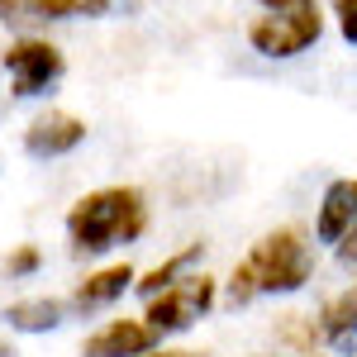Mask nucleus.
<instances>
[{
  "label": "nucleus",
  "instance_id": "f257e3e1",
  "mask_svg": "<svg viewBox=\"0 0 357 357\" xmlns=\"http://www.w3.org/2000/svg\"><path fill=\"white\" fill-rule=\"evenodd\" d=\"M314 276V252L305 243L301 229H276L267 238L248 248V257L234 267V281H229V301L248 305L257 296H291L301 291L305 281Z\"/></svg>",
  "mask_w": 357,
  "mask_h": 357
},
{
  "label": "nucleus",
  "instance_id": "f03ea898",
  "mask_svg": "<svg viewBox=\"0 0 357 357\" xmlns=\"http://www.w3.org/2000/svg\"><path fill=\"white\" fill-rule=\"evenodd\" d=\"M143 229H148V200L138 186H100L67 210L72 252H86V257H100L119 243H134Z\"/></svg>",
  "mask_w": 357,
  "mask_h": 357
},
{
  "label": "nucleus",
  "instance_id": "7ed1b4c3",
  "mask_svg": "<svg viewBox=\"0 0 357 357\" xmlns=\"http://www.w3.org/2000/svg\"><path fill=\"white\" fill-rule=\"evenodd\" d=\"M210 305H215V276L186 272L181 281H172L158 296H148L143 324L158 333V338H162V333H186L191 324H200V319L210 314Z\"/></svg>",
  "mask_w": 357,
  "mask_h": 357
},
{
  "label": "nucleus",
  "instance_id": "20e7f679",
  "mask_svg": "<svg viewBox=\"0 0 357 357\" xmlns=\"http://www.w3.org/2000/svg\"><path fill=\"white\" fill-rule=\"evenodd\" d=\"M324 33V15L314 5L301 10H267L248 24V43L262 57H301L305 48H314Z\"/></svg>",
  "mask_w": 357,
  "mask_h": 357
},
{
  "label": "nucleus",
  "instance_id": "39448f33",
  "mask_svg": "<svg viewBox=\"0 0 357 357\" xmlns=\"http://www.w3.org/2000/svg\"><path fill=\"white\" fill-rule=\"evenodd\" d=\"M0 62H5V72H10V86H15V96L20 100H33V96H43L48 86L67 72V57H62V48L57 43H48V38H33V33H24V38H15L5 53H0Z\"/></svg>",
  "mask_w": 357,
  "mask_h": 357
},
{
  "label": "nucleus",
  "instance_id": "423d86ee",
  "mask_svg": "<svg viewBox=\"0 0 357 357\" xmlns=\"http://www.w3.org/2000/svg\"><path fill=\"white\" fill-rule=\"evenodd\" d=\"M114 0H0V24H57V20H100Z\"/></svg>",
  "mask_w": 357,
  "mask_h": 357
},
{
  "label": "nucleus",
  "instance_id": "0eeeda50",
  "mask_svg": "<svg viewBox=\"0 0 357 357\" xmlns=\"http://www.w3.org/2000/svg\"><path fill=\"white\" fill-rule=\"evenodd\" d=\"M86 143V119L72 110H43L24 129V153L29 158H67Z\"/></svg>",
  "mask_w": 357,
  "mask_h": 357
},
{
  "label": "nucleus",
  "instance_id": "6e6552de",
  "mask_svg": "<svg viewBox=\"0 0 357 357\" xmlns=\"http://www.w3.org/2000/svg\"><path fill=\"white\" fill-rule=\"evenodd\" d=\"M148 348H158V333L143 319H110L105 329H96L82 343V357H138Z\"/></svg>",
  "mask_w": 357,
  "mask_h": 357
},
{
  "label": "nucleus",
  "instance_id": "1a4fd4ad",
  "mask_svg": "<svg viewBox=\"0 0 357 357\" xmlns=\"http://www.w3.org/2000/svg\"><path fill=\"white\" fill-rule=\"evenodd\" d=\"M353 224H357V176L329 181V191H324V200H319V220H314L319 243H338Z\"/></svg>",
  "mask_w": 357,
  "mask_h": 357
},
{
  "label": "nucleus",
  "instance_id": "9d476101",
  "mask_svg": "<svg viewBox=\"0 0 357 357\" xmlns=\"http://www.w3.org/2000/svg\"><path fill=\"white\" fill-rule=\"evenodd\" d=\"M134 267L129 262H114V267H100V272H91L77 286V296H72V305L82 310V314H91V310H105V305H114L124 291H134Z\"/></svg>",
  "mask_w": 357,
  "mask_h": 357
},
{
  "label": "nucleus",
  "instance_id": "9b49d317",
  "mask_svg": "<svg viewBox=\"0 0 357 357\" xmlns=\"http://www.w3.org/2000/svg\"><path fill=\"white\" fill-rule=\"evenodd\" d=\"M67 314V305L53 301V296H29V301H15L5 310V324L15 333H53Z\"/></svg>",
  "mask_w": 357,
  "mask_h": 357
},
{
  "label": "nucleus",
  "instance_id": "f8f14e48",
  "mask_svg": "<svg viewBox=\"0 0 357 357\" xmlns=\"http://www.w3.org/2000/svg\"><path fill=\"white\" fill-rule=\"evenodd\" d=\"M200 252H205V243H191L186 252H176V257H167L162 267H153L148 276H134V291L148 301V296H158L162 286H172V281H181V276L191 272L195 262H200Z\"/></svg>",
  "mask_w": 357,
  "mask_h": 357
},
{
  "label": "nucleus",
  "instance_id": "ddd939ff",
  "mask_svg": "<svg viewBox=\"0 0 357 357\" xmlns=\"http://www.w3.org/2000/svg\"><path fill=\"white\" fill-rule=\"evenodd\" d=\"M319 329L329 338H353L357 333V291H343V296H333L319 310Z\"/></svg>",
  "mask_w": 357,
  "mask_h": 357
},
{
  "label": "nucleus",
  "instance_id": "4468645a",
  "mask_svg": "<svg viewBox=\"0 0 357 357\" xmlns=\"http://www.w3.org/2000/svg\"><path fill=\"white\" fill-rule=\"evenodd\" d=\"M38 267H43V252H38L33 243L15 248V252H10V262H5V272H10V276H33Z\"/></svg>",
  "mask_w": 357,
  "mask_h": 357
},
{
  "label": "nucleus",
  "instance_id": "2eb2a0df",
  "mask_svg": "<svg viewBox=\"0 0 357 357\" xmlns=\"http://www.w3.org/2000/svg\"><path fill=\"white\" fill-rule=\"evenodd\" d=\"M333 15H338L343 38H348V43H357V0H333Z\"/></svg>",
  "mask_w": 357,
  "mask_h": 357
},
{
  "label": "nucleus",
  "instance_id": "dca6fc26",
  "mask_svg": "<svg viewBox=\"0 0 357 357\" xmlns=\"http://www.w3.org/2000/svg\"><path fill=\"white\" fill-rule=\"evenodd\" d=\"M333 248H338V262L357 272V224H353V229H348V234H343V238H338Z\"/></svg>",
  "mask_w": 357,
  "mask_h": 357
},
{
  "label": "nucleus",
  "instance_id": "f3484780",
  "mask_svg": "<svg viewBox=\"0 0 357 357\" xmlns=\"http://www.w3.org/2000/svg\"><path fill=\"white\" fill-rule=\"evenodd\" d=\"M138 357H200V353H191V348H148Z\"/></svg>",
  "mask_w": 357,
  "mask_h": 357
},
{
  "label": "nucleus",
  "instance_id": "a211bd4d",
  "mask_svg": "<svg viewBox=\"0 0 357 357\" xmlns=\"http://www.w3.org/2000/svg\"><path fill=\"white\" fill-rule=\"evenodd\" d=\"M257 5H267V10H301V5H314V0H257Z\"/></svg>",
  "mask_w": 357,
  "mask_h": 357
},
{
  "label": "nucleus",
  "instance_id": "6ab92c4d",
  "mask_svg": "<svg viewBox=\"0 0 357 357\" xmlns=\"http://www.w3.org/2000/svg\"><path fill=\"white\" fill-rule=\"evenodd\" d=\"M0 357H20V353H15V343H5V338H0Z\"/></svg>",
  "mask_w": 357,
  "mask_h": 357
}]
</instances>
